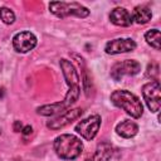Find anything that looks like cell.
<instances>
[{
    "label": "cell",
    "instance_id": "obj_17",
    "mask_svg": "<svg viewBox=\"0 0 161 161\" xmlns=\"http://www.w3.org/2000/svg\"><path fill=\"white\" fill-rule=\"evenodd\" d=\"M146 75L148 78H151L152 80H157V75H158V65L152 63L147 67V70H146Z\"/></svg>",
    "mask_w": 161,
    "mask_h": 161
},
{
    "label": "cell",
    "instance_id": "obj_22",
    "mask_svg": "<svg viewBox=\"0 0 161 161\" xmlns=\"http://www.w3.org/2000/svg\"><path fill=\"white\" fill-rule=\"evenodd\" d=\"M0 133H1V130H0Z\"/></svg>",
    "mask_w": 161,
    "mask_h": 161
},
{
    "label": "cell",
    "instance_id": "obj_10",
    "mask_svg": "<svg viewBox=\"0 0 161 161\" xmlns=\"http://www.w3.org/2000/svg\"><path fill=\"white\" fill-rule=\"evenodd\" d=\"M59 65H60L63 77H64L65 82H67L68 87L79 86V74H78L75 67L70 63V60L63 58V59L59 60Z\"/></svg>",
    "mask_w": 161,
    "mask_h": 161
},
{
    "label": "cell",
    "instance_id": "obj_7",
    "mask_svg": "<svg viewBox=\"0 0 161 161\" xmlns=\"http://www.w3.org/2000/svg\"><path fill=\"white\" fill-rule=\"evenodd\" d=\"M83 113V109L82 108H72V109H67L64 111L63 113L58 114L57 117L49 119L47 122V127L53 130V131H57V130H60L68 125H70L73 121L78 119Z\"/></svg>",
    "mask_w": 161,
    "mask_h": 161
},
{
    "label": "cell",
    "instance_id": "obj_16",
    "mask_svg": "<svg viewBox=\"0 0 161 161\" xmlns=\"http://www.w3.org/2000/svg\"><path fill=\"white\" fill-rule=\"evenodd\" d=\"M0 19L4 24L10 25L15 21V14L11 9H9L6 6H3V8H0Z\"/></svg>",
    "mask_w": 161,
    "mask_h": 161
},
{
    "label": "cell",
    "instance_id": "obj_14",
    "mask_svg": "<svg viewBox=\"0 0 161 161\" xmlns=\"http://www.w3.org/2000/svg\"><path fill=\"white\" fill-rule=\"evenodd\" d=\"M152 13L147 6H136L132 13V19L137 24H146L151 20Z\"/></svg>",
    "mask_w": 161,
    "mask_h": 161
},
{
    "label": "cell",
    "instance_id": "obj_6",
    "mask_svg": "<svg viewBox=\"0 0 161 161\" xmlns=\"http://www.w3.org/2000/svg\"><path fill=\"white\" fill-rule=\"evenodd\" d=\"M141 65L137 60L126 59L121 62H116L111 68V77L114 80H121L125 75H136L140 73Z\"/></svg>",
    "mask_w": 161,
    "mask_h": 161
},
{
    "label": "cell",
    "instance_id": "obj_1",
    "mask_svg": "<svg viewBox=\"0 0 161 161\" xmlns=\"http://www.w3.org/2000/svg\"><path fill=\"white\" fill-rule=\"evenodd\" d=\"M111 102L123 109L127 114H130L132 118H140L143 113V106L140 101V98L126 89H116L111 93L109 97Z\"/></svg>",
    "mask_w": 161,
    "mask_h": 161
},
{
    "label": "cell",
    "instance_id": "obj_2",
    "mask_svg": "<svg viewBox=\"0 0 161 161\" xmlns=\"http://www.w3.org/2000/svg\"><path fill=\"white\" fill-rule=\"evenodd\" d=\"M54 151L62 160H75L83 151V143L80 138L70 133H63L55 137L53 143Z\"/></svg>",
    "mask_w": 161,
    "mask_h": 161
},
{
    "label": "cell",
    "instance_id": "obj_18",
    "mask_svg": "<svg viewBox=\"0 0 161 161\" xmlns=\"http://www.w3.org/2000/svg\"><path fill=\"white\" fill-rule=\"evenodd\" d=\"M21 130H23L21 122H20V121H15V122H14V131H15V132H21Z\"/></svg>",
    "mask_w": 161,
    "mask_h": 161
},
{
    "label": "cell",
    "instance_id": "obj_21",
    "mask_svg": "<svg viewBox=\"0 0 161 161\" xmlns=\"http://www.w3.org/2000/svg\"><path fill=\"white\" fill-rule=\"evenodd\" d=\"M16 161H21V160H16Z\"/></svg>",
    "mask_w": 161,
    "mask_h": 161
},
{
    "label": "cell",
    "instance_id": "obj_4",
    "mask_svg": "<svg viewBox=\"0 0 161 161\" xmlns=\"http://www.w3.org/2000/svg\"><path fill=\"white\" fill-rule=\"evenodd\" d=\"M143 99L151 112H158L161 107V87L158 80H151L142 86Z\"/></svg>",
    "mask_w": 161,
    "mask_h": 161
},
{
    "label": "cell",
    "instance_id": "obj_5",
    "mask_svg": "<svg viewBox=\"0 0 161 161\" xmlns=\"http://www.w3.org/2000/svg\"><path fill=\"white\" fill-rule=\"evenodd\" d=\"M101 116L98 114H92L84 119H82L80 122H78L75 125V132L79 133L84 140L87 141H91L93 140L97 133H98V130L101 127Z\"/></svg>",
    "mask_w": 161,
    "mask_h": 161
},
{
    "label": "cell",
    "instance_id": "obj_8",
    "mask_svg": "<svg viewBox=\"0 0 161 161\" xmlns=\"http://www.w3.org/2000/svg\"><path fill=\"white\" fill-rule=\"evenodd\" d=\"M38 39L31 31H20L13 36V47L18 53H28L36 47Z\"/></svg>",
    "mask_w": 161,
    "mask_h": 161
},
{
    "label": "cell",
    "instance_id": "obj_9",
    "mask_svg": "<svg viewBox=\"0 0 161 161\" xmlns=\"http://www.w3.org/2000/svg\"><path fill=\"white\" fill-rule=\"evenodd\" d=\"M136 47H137L136 42L131 38H117V39L107 42V44L104 47V52L107 54L114 55V54L132 52L136 49Z\"/></svg>",
    "mask_w": 161,
    "mask_h": 161
},
{
    "label": "cell",
    "instance_id": "obj_20",
    "mask_svg": "<svg viewBox=\"0 0 161 161\" xmlns=\"http://www.w3.org/2000/svg\"><path fill=\"white\" fill-rule=\"evenodd\" d=\"M4 96H5V89L3 87H0V99H3Z\"/></svg>",
    "mask_w": 161,
    "mask_h": 161
},
{
    "label": "cell",
    "instance_id": "obj_3",
    "mask_svg": "<svg viewBox=\"0 0 161 161\" xmlns=\"http://www.w3.org/2000/svg\"><path fill=\"white\" fill-rule=\"evenodd\" d=\"M49 10L55 16L64 19L67 16H77V18H87L89 15V10L79 4V3H65V1H52L49 4Z\"/></svg>",
    "mask_w": 161,
    "mask_h": 161
},
{
    "label": "cell",
    "instance_id": "obj_15",
    "mask_svg": "<svg viewBox=\"0 0 161 161\" xmlns=\"http://www.w3.org/2000/svg\"><path fill=\"white\" fill-rule=\"evenodd\" d=\"M145 40L148 45H151L153 49L156 50H160L161 45H160V42H161V35H160V30L158 29H150L148 31H146L145 34Z\"/></svg>",
    "mask_w": 161,
    "mask_h": 161
},
{
    "label": "cell",
    "instance_id": "obj_19",
    "mask_svg": "<svg viewBox=\"0 0 161 161\" xmlns=\"http://www.w3.org/2000/svg\"><path fill=\"white\" fill-rule=\"evenodd\" d=\"M33 132V128H31V126H25V127H23V130H21V133L24 135V136H26V135H30Z\"/></svg>",
    "mask_w": 161,
    "mask_h": 161
},
{
    "label": "cell",
    "instance_id": "obj_12",
    "mask_svg": "<svg viewBox=\"0 0 161 161\" xmlns=\"http://www.w3.org/2000/svg\"><path fill=\"white\" fill-rule=\"evenodd\" d=\"M138 132V126L136 122L131 119H123L122 122L116 125V133L123 138H131L136 136Z\"/></svg>",
    "mask_w": 161,
    "mask_h": 161
},
{
    "label": "cell",
    "instance_id": "obj_13",
    "mask_svg": "<svg viewBox=\"0 0 161 161\" xmlns=\"http://www.w3.org/2000/svg\"><path fill=\"white\" fill-rule=\"evenodd\" d=\"M112 155H113V147L109 143L103 142V143L98 145L93 156L87 158L86 161H109Z\"/></svg>",
    "mask_w": 161,
    "mask_h": 161
},
{
    "label": "cell",
    "instance_id": "obj_11",
    "mask_svg": "<svg viewBox=\"0 0 161 161\" xmlns=\"http://www.w3.org/2000/svg\"><path fill=\"white\" fill-rule=\"evenodd\" d=\"M109 20L117 26H130L133 23L132 14L125 8H114L109 14Z\"/></svg>",
    "mask_w": 161,
    "mask_h": 161
}]
</instances>
